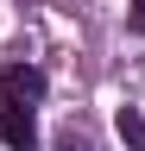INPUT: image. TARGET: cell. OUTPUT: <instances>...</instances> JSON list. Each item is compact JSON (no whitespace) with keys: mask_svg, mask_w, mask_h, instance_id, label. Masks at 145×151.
Returning a JSON list of instances; mask_svg holds the SVG:
<instances>
[{"mask_svg":"<svg viewBox=\"0 0 145 151\" xmlns=\"http://www.w3.org/2000/svg\"><path fill=\"white\" fill-rule=\"evenodd\" d=\"M44 88H50V76L32 69V63H6V69H0V101H13V107L44 101Z\"/></svg>","mask_w":145,"mask_h":151,"instance_id":"cell-1","label":"cell"},{"mask_svg":"<svg viewBox=\"0 0 145 151\" xmlns=\"http://www.w3.org/2000/svg\"><path fill=\"white\" fill-rule=\"evenodd\" d=\"M0 145L6 151H38V120H32V107L0 101Z\"/></svg>","mask_w":145,"mask_h":151,"instance_id":"cell-2","label":"cell"},{"mask_svg":"<svg viewBox=\"0 0 145 151\" xmlns=\"http://www.w3.org/2000/svg\"><path fill=\"white\" fill-rule=\"evenodd\" d=\"M114 132H120L133 151H145V113H139V107H120V113H114Z\"/></svg>","mask_w":145,"mask_h":151,"instance_id":"cell-3","label":"cell"},{"mask_svg":"<svg viewBox=\"0 0 145 151\" xmlns=\"http://www.w3.org/2000/svg\"><path fill=\"white\" fill-rule=\"evenodd\" d=\"M126 32L145 38V0H126Z\"/></svg>","mask_w":145,"mask_h":151,"instance_id":"cell-4","label":"cell"},{"mask_svg":"<svg viewBox=\"0 0 145 151\" xmlns=\"http://www.w3.org/2000/svg\"><path fill=\"white\" fill-rule=\"evenodd\" d=\"M57 151H88V139H82V132H76V126H69V132H63V139H57Z\"/></svg>","mask_w":145,"mask_h":151,"instance_id":"cell-5","label":"cell"}]
</instances>
